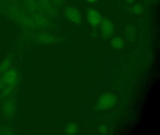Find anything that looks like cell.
Listing matches in <instances>:
<instances>
[{"instance_id":"17","label":"cell","mask_w":160,"mask_h":135,"mask_svg":"<svg viewBox=\"0 0 160 135\" xmlns=\"http://www.w3.org/2000/svg\"><path fill=\"white\" fill-rule=\"evenodd\" d=\"M15 134L14 131L11 128L0 126V135H14Z\"/></svg>"},{"instance_id":"23","label":"cell","mask_w":160,"mask_h":135,"mask_svg":"<svg viewBox=\"0 0 160 135\" xmlns=\"http://www.w3.org/2000/svg\"><path fill=\"white\" fill-rule=\"evenodd\" d=\"M0 100H1V95H0Z\"/></svg>"},{"instance_id":"18","label":"cell","mask_w":160,"mask_h":135,"mask_svg":"<svg viewBox=\"0 0 160 135\" xmlns=\"http://www.w3.org/2000/svg\"><path fill=\"white\" fill-rule=\"evenodd\" d=\"M99 131L101 134L105 135V134H106L108 133V129L107 127L105 125L103 124L100 126V127H99Z\"/></svg>"},{"instance_id":"11","label":"cell","mask_w":160,"mask_h":135,"mask_svg":"<svg viewBox=\"0 0 160 135\" xmlns=\"http://www.w3.org/2000/svg\"><path fill=\"white\" fill-rule=\"evenodd\" d=\"M137 31L135 28L131 25H128L125 28V38L130 42H133L135 39Z\"/></svg>"},{"instance_id":"8","label":"cell","mask_w":160,"mask_h":135,"mask_svg":"<svg viewBox=\"0 0 160 135\" xmlns=\"http://www.w3.org/2000/svg\"><path fill=\"white\" fill-rule=\"evenodd\" d=\"M38 4L42 10L52 17L58 16V12L56 5L51 0H38Z\"/></svg>"},{"instance_id":"7","label":"cell","mask_w":160,"mask_h":135,"mask_svg":"<svg viewBox=\"0 0 160 135\" xmlns=\"http://www.w3.org/2000/svg\"><path fill=\"white\" fill-rule=\"evenodd\" d=\"M87 18L88 22L92 28L96 29L100 26L102 17L97 10L92 8L88 9L87 12Z\"/></svg>"},{"instance_id":"6","label":"cell","mask_w":160,"mask_h":135,"mask_svg":"<svg viewBox=\"0 0 160 135\" xmlns=\"http://www.w3.org/2000/svg\"><path fill=\"white\" fill-rule=\"evenodd\" d=\"M64 14L66 18L69 21L77 25L82 24V15L76 8L71 6L66 7L64 10Z\"/></svg>"},{"instance_id":"2","label":"cell","mask_w":160,"mask_h":135,"mask_svg":"<svg viewBox=\"0 0 160 135\" xmlns=\"http://www.w3.org/2000/svg\"><path fill=\"white\" fill-rule=\"evenodd\" d=\"M118 97L114 94L105 93L98 98L94 108L98 111L110 109L117 104Z\"/></svg>"},{"instance_id":"13","label":"cell","mask_w":160,"mask_h":135,"mask_svg":"<svg viewBox=\"0 0 160 135\" xmlns=\"http://www.w3.org/2000/svg\"><path fill=\"white\" fill-rule=\"evenodd\" d=\"M125 41L120 37L114 38L111 40V45L113 48L116 49H121L125 46Z\"/></svg>"},{"instance_id":"15","label":"cell","mask_w":160,"mask_h":135,"mask_svg":"<svg viewBox=\"0 0 160 135\" xmlns=\"http://www.w3.org/2000/svg\"><path fill=\"white\" fill-rule=\"evenodd\" d=\"M78 131V127L75 123H69L65 127V133L66 135H76Z\"/></svg>"},{"instance_id":"1","label":"cell","mask_w":160,"mask_h":135,"mask_svg":"<svg viewBox=\"0 0 160 135\" xmlns=\"http://www.w3.org/2000/svg\"><path fill=\"white\" fill-rule=\"evenodd\" d=\"M20 80V72L14 67L12 66L0 74V95L1 99L16 95Z\"/></svg>"},{"instance_id":"14","label":"cell","mask_w":160,"mask_h":135,"mask_svg":"<svg viewBox=\"0 0 160 135\" xmlns=\"http://www.w3.org/2000/svg\"><path fill=\"white\" fill-rule=\"evenodd\" d=\"M13 60L12 57H7L0 65V74L8 70L12 66Z\"/></svg>"},{"instance_id":"3","label":"cell","mask_w":160,"mask_h":135,"mask_svg":"<svg viewBox=\"0 0 160 135\" xmlns=\"http://www.w3.org/2000/svg\"><path fill=\"white\" fill-rule=\"evenodd\" d=\"M2 115L8 120L12 119L17 110L15 95L11 96L2 99Z\"/></svg>"},{"instance_id":"16","label":"cell","mask_w":160,"mask_h":135,"mask_svg":"<svg viewBox=\"0 0 160 135\" xmlns=\"http://www.w3.org/2000/svg\"><path fill=\"white\" fill-rule=\"evenodd\" d=\"M144 7L140 4L135 5L132 6L129 9L130 13L135 15H139L144 12Z\"/></svg>"},{"instance_id":"12","label":"cell","mask_w":160,"mask_h":135,"mask_svg":"<svg viewBox=\"0 0 160 135\" xmlns=\"http://www.w3.org/2000/svg\"><path fill=\"white\" fill-rule=\"evenodd\" d=\"M25 4L29 11L34 14L38 13L41 8L38 3L35 0H26Z\"/></svg>"},{"instance_id":"19","label":"cell","mask_w":160,"mask_h":135,"mask_svg":"<svg viewBox=\"0 0 160 135\" xmlns=\"http://www.w3.org/2000/svg\"><path fill=\"white\" fill-rule=\"evenodd\" d=\"M67 0H52V2L56 6L63 5Z\"/></svg>"},{"instance_id":"10","label":"cell","mask_w":160,"mask_h":135,"mask_svg":"<svg viewBox=\"0 0 160 135\" xmlns=\"http://www.w3.org/2000/svg\"><path fill=\"white\" fill-rule=\"evenodd\" d=\"M36 40L42 44H52L59 41L58 38L46 33L39 34L36 37Z\"/></svg>"},{"instance_id":"4","label":"cell","mask_w":160,"mask_h":135,"mask_svg":"<svg viewBox=\"0 0 160 135\" xmlns=\"http://www.w3.org/2000/svg\"><path fill=\"white\" fill-rule=\"evenodd\" d=\"M10 10L12 16L24 26L30 28L36 26L32 18L29 17L22 9L18 8L12 7Z\"/></svg>"},{"instance_id":"21","label":"cell","mask_w":160,"mask_h":135,"mask_svg":"<svg viewBox=\"0 0 160 135\" xmlns=\"http://www.w3.org/2000/svg\"><path fill=\"white\" fill-rule=\"evenodd\" d=\"M126 1L129 3H132L135 2V0H126Z\"/></svg>"},{"instance_id":"22","label":"cell","mask_w":160,"mask_h":135,"mask_svg":"<svg viewBox=\"0 0 160 135\" xmlns=\"http://www.w3.org/2000/svg\"><path fill=\"white\" fill-rule=\"evenodd\" d=\"M88 2H96L97 0H87Z\"/></svg>"},{"instance_id":"20","label":"cell","mask_w":160,"mask_h":135,"mask_svg":"<svg viewBox=\"0 0 160 135\" xmlns=\"http://www.w3.org/2000/svg\"><path fill=\"white\" fill-rule=\"evenodd\" d=\"M96 29H94L92 30V32L91 33V36L93 38H96L98 36V33H97V31L95 30Z\"/></svg>"},{"instance_id":"5","label":"cell","mask_w":160,"mask_h":135,"mask_svg":"<svg viewBox=\"0 0 160 135\" xmlns=\"http://www.w3.org/2000/svg\"><path fill=\"white\" fill-rule=\"evenodd\" d=\"M101 36L104 39H108L113 36L115 26L113 22L107 18H102L100 25Z\"/></svg>"},{"instance_id":"9","label":"cell","mask_w":160,"mask_h":135,"mask_svg":"<svg viewBox=\"0 0 160 135\" xmlns=\"http://www.w3.org/2000/svg\"><path fill=\"white\" fill-rule=\"evenodd\" d=\"M32 18L36 26L46 28L50 25V21L44 15L39 13H35Z\"/></svg>"}]
</instances>
